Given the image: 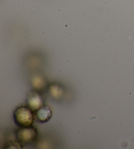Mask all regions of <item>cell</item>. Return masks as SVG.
<instances>
[{"label":"cell","mask_w":134,"mask_h":149,"mask_svg":"<svg viewBox=\"0 0 134 149\" xmlns=\"http://www.w3.org/2000/svg\"><path fill=\"white\" fill-rule=\"evenodd\" d=\"M33 110L29 107H20L15 110L14 119L16 124L20 127L31 126L33 121Z\"/></svg>","instance_id":"cell-1"},{"label":"cell","mask_w":134,"mask_h":149,"mask_svg":"<svg viewBox=\"0 0 134 149\" xmlns=\"http://www.w3.org/2000/svg\"><path fill=\"white\" fill-rule=\"evenodd\" d=\"M17 139L23 143H32L35 141L37 137V132L34 127H20L16 132Z\"/></svg>","instance_id":"cell-2"},{"label":"cell","mask_w":134,"mask_h":149,"mask_svg":"<svg viewBox=\"0 0 134 149\" xmlns=\"http://www.w3.org/2000/svg\"><path fill=\"white\" fill-rule=\"evenodd\" d=\"M27 103L30 109L36 111L43 107V101L42 97L37 92H32L28 97Z\"/></svg>","instance_id":"cell-3"},{"label":"cell","mask_w":134,"mask_h":149,"mask_svg":"<svg viewBox=\"0 0 134 149\" xmlns=\"http://www.w3.org/2000/svg\"><path fill=\"white\" fill-rule=\"evenodd\" d=\"M52 116V111L48 107H42L35 111V117L41 123L47 122Z\"/></svg>","instance_id":"cell-4"},{"label":"cell","mask_w":134,"mask_h":149,"mask_svg":"<svg viewBox=\"0 0 134 149\" xmlns=\"http://www.w3.org/2000/svg\"><path fill=\"white\" fill-rule=\"evenodd\" d=\"M32 86L35 91H42L47 87V81L41 74H34L31 79Z\"/></svg>","instance_id":"cell-5"},{"label":"cell","mask_w":134,"mask_h":149,"mask_svg":"<svg viewBox=\"0 0 134 149\" xmlns=\"http://www.w3.org/2000/svg\"><path fill=\"white\" fill-rule=\"evenodd\" d=\"M48 92L52 98L55 99H60L63 97L64 90L62 87H61L58 84H51L48 87Z\"/></svg>","instance_id":"cell-6"}]
</instances>
